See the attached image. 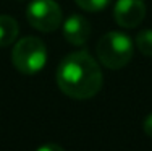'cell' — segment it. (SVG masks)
I'll use <instances>...</instances> for the list:
<instances>
[{
  "instance_id": "3957f363",
  "label": "cell",
  "mask_w": 152,
  "mask_h": 151,
  "mask_svg": "<svg viewBox=\"0 0 152 151\" xmlns=\"http://www.w3.org/2000/svg\"><path fill=\"white\" fill-rule=\"evenodd\" d=\"M12 62L16 70L23 75L39 73L47 62L45 44L36 36L20 39L12 50Z\"/></svg>"
},
{
  "instance_id": "8992f818",
  "label": "cell",
  "mask_w": 152,
  "mask_h": 151,
  "mask_svg": "<svg viewBox=\"0 0 152 151\" xmlns=\"http://www.w3.org/2000/svg\"><path fill=\"white\" fill-rule=\"evenodd\" d=\"M91 34V24L81 15H71L63 23V36L70 44L83 46L89 39Z\"/></svg>"
},
{
  "instance_id": "5b68a950",
  "label": "cell",
  "mask_w": 152,
  "mask_h": 151,
  "mask_svg": "<svg viewBox=\"0 0 152 151\" xmlns=\"http://www.w3.org/2000/svg\"><path fill=\"white\" fill-rule=\"evenodd\" d=\"M146 15L144 0H117L113 8V16L123 28H136Z\"/></svg>"
},
{
  "instance_id": "52a82bcc",
  "label": "cell",
  "mask_w": 152,
  "mask_h": 151,
  "mask_svg": "<svg viewBox=\"0 0 152 151\" xmlns=\"http://www.w3.org/2000/svg\"><path fill=\"white\" fill-rule=\"evenodd\" d=\"M18 23L8 15H0V47L10 46L18 36Z\"/></svg>"
},
{
  "instance_id": "6da1fadb",
  "label": "cell",
  "mask_w": 152,
  "mask_h": 151,
  "mask_svg": "<svg viewBox=\"0 0 152 151\" xmlns=\"http://www.w3.org/2000/svg\"><path fill=\"white\" fill-rule=\"evenodd\" d=\"M102 81L99 63L84 50L68 54L57 68V85L60 91L73 99H89L96 96Z\"/></svg>"
},
{
  "instance_id": "9c48e42d",
  "label": "cell",
  "mask_w": 152,
  "mask_h": 151,
  "mask_svg": "<svg viewBox=\"0 0 152 151\" xmlns=\"http://www.w3.org/2000/svg\"><path fill=\"white\" fill-rule=\"evenodd\" d=\"M75 2L86 12H100L110 5L112 0H75Z\"/></svg>"
},
{
  "instance_id": "ba28073f",
  "label": "cell",
  "mask_w": 152,
  "mask_h": 151,
  "mask_svg": "<svg viewBox=\"0 0 152 151\" xmlns=\"http://www.w3.org/2000/svg\"><path fill=\"white\" fill-rule=\"evenodd\" d=\"M136 47L141 54L152 57V29H144L136 36Z\"/></svg>"
},
{
  "instance_id": "7a4b0ae2",
  "label": "cell",
  "mask_w": 152,
  "mask_h": 151,
  "mask_svg": "<svg viewBox=\"0 0 152 151\" xmlns=\"http://www.w3.org/2000/svg\"><path fill=\"white\" fill-rule=\"evenodd\" d=\"M97 57L105 67L117 70L123 68L133 57V41L128 34L110 31L97 42Z\"/></svg>"
},
{
  "instance_id": "8fae6325",
  "label": "cell",
  "mask_w": 152,
  "mask_h": 151,
  "mask_svg": "<svg viewBox=\"0 0 152 151\" xmlns=\"http://www.w3.org/2000/svg\"><path fill=\"white\" fill-rule=\"evenodd\" d=\"M37 150H39V151H49V150H57V151H63V148H61V146H58V145H52V143H50V145H44V146H39Z\"/></svg>"
},
{
  "instance_id": "277c9868",
  "label": "cell",
  "mask_w": 152,
  "mask_h": 151,
  "mask_svg": "<svg viewBox=\"0 0 152 151\" xmlns=\"http://www.w3.org/2000/svg\"><path fill=\"white\" fill-rule=\"evenodd\" d=\"M26 18L32 28L50 33L61 24V10L55 0H32L26 10Z\"/></svg>"
},
{
  "instance_id": "30bf717a",
  "label": "cell",
  "mask_w": 152,
  "mask_h": 151,
  "mask_svg": "<svg viewBox=\"0 0 152 151\" xmlns=\"http://www.w3.org/2000/svg\"><path fill=\"white\" fill-rule=\"evenodd\" d=\"M144 132L152 138V114H149L146 117V120H144Z\"/></svg>"
}]
</instances>
